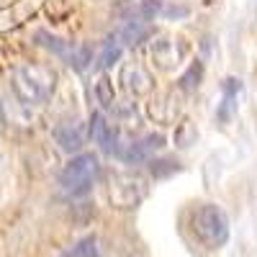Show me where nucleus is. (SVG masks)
<instances>
[{
  "label": "nucleus",
  "instance_id": "f257e3e1",
  "mask_svg": "<svg viewBox=\"0 0 257 257\" xmlns=\"http://www.w3.org/2000/svg\"><path fill=\"white\" fill-rule=\"evenodd\" d=\"M190 229L196 234V239L208 249H219L229 242V216L216 203H198L193 208Z\"/></svg>",
  "mask_w": 257,
  "mask_h": 257
},
{
  "label": "nucleus",
  "instance_id": "f03ea898",
  "mask_svg": "<svg viewBox=\"0 0 257 257\" xmlns=\"http://www.w3.org/2000/svg\"><path fill=\"white\" fill-rule=\"evenodd\" d=\"M54 90V72L44 64H24L13 72V93L21 103H47Z\"/></svg>",
  "mask_w": 257,
  "mask_h": 257
},
{
  "label": "nucleus",
  "instance_id": "7ed1b4c3",
  "mask_svg": "<svg viewBox=\"0 0 257 257\" xmlns=\"http://www.w3.org/2000/svg\"><path fill=\"white\" fill-rule=\"evenodd\" d=\"M98 175H100L98 157L90 155V152H82L64 165L62 175H59V185H62L64 193H70V196H85V193H90L93 185L98 183Z\"/></svg>",
  "mask_w": 257,
  "mask_h": 257
},
{
  "label": "nucleus",
  "instance_id": "20e7f679",
  "mask_svg": "<svg viewBox=\"0 0 257 257\" xmlns=\"http://www.w3.org/2000/svg\"><path fill=\"white\" fill-rule=\"evenodd\" d=\"M144 183L137 180V178H116L111 180V190L108 196L113 201V206L118 208H134L142 198H144Z\"/></svg>",
  "mask_w": 257,
  "mask_h": 257
},
{
  "label": "nucleus",
  "instance_id": "39448f33",
  "mask_svg": "<svg viewBox=\"0 0 257 257\" xmlns=\"http://www.w3.org/2000/svg\"><path fill=\"white\" fill-rule=\"evenodd\" d=\"M36 39H41V44H44L47 49H52L57 57H62L67 64H75V67H85V64H88V52L85 49H75L72 44H67V41H62L57 36H49L44 31H39Z\"/></svg>",
  "mask_w": 257,
  "mask_h": 257
},
{
  "label": "nucleus",
  "instance_id": "423d86ee",
  "mask_svg": "<svg viewBox=\"0 0 257 257\" xmlns=\"http://www.w3.org/2000/svg\"><path fill=\"white\" fill-rule=\"evenodd\" d=\"M160 147H162V137H147L137 144H126V149H118L116 157H121L123 162H142L144 157H149Z\"/></svg>",
  "mask_w": 257,
  "mask_h": 257
},
{
  "label": "nucleus",
  "instance_id": "0eeeda50",
  "mask_svg": "<svg viewBox=\"0 0 257 257\" xmlns=\"http://www.w3.org/2000/svg\"><path fill=\"white\" fill-rule=\"evenodd\" d=\"M90 137H93V142L95 144H100L105 152H116V134H113V128L105 123V118H103V113H95L93 116V121H90Z\"/></svg>",
  "mask_w": 257,
  "mask_h": 257
},
{
  "label": "nucleus",
  "instance_id": "6e6552de",
  "mask_svg": "<svg viewBox=\"0 0 257 257\" xmlns=\"http://www.w3.org/2000/svg\"><path fill=\"white\" fill-rule=\"evenodd\" d=\"M54 137L64 152H72V149L82 147V126L80 123H62V126H57Z\"/></svg>",
  "mask_w": 257,
  "mask_h": 257
},
{
  "label": "nucleus",
  "instance_id": "1a4fd4ad",
  "mask_svg": "<svg viewBox=\"0 0 257 257\" xmlns=\"http://www.w3.org/2000/svg\"><path fill=\"white\" fill-rule=\"evenodd\" d=\"M239 90H242V85H239V80H234V77H229V80L224 82V100H221V105H219V111H216L219 121H229L231 111L237 108V93H239Z\"/></svg>",
  "mask_w": 257,
  "mask_h": 257
},
{
  "label": "nucleus",
  "instance_id": "9d476101",
  "mask_svg": "<svg viewBox=\"0 0 257 257\" xmlns=\"http://www.w3.org/2000/svg\"><path fill=\"white\" fill-rule=\"evenodd\" d=\"M147 34H149V26L144 21H128L116 39L121 41V47H132V44H139L142 39H147Z\"/></svg>",
  "mask_w": 257,
  "mask_h": 257
},
{
  "label": "nucleus",
  "instance_id": "9b49d317",
  "mask_svg": "<svg viewBox=\"0 0 257 257\" xmlns=\"http://www.w3.org/2000/svg\"><path fill=\"white\" fill-rule=\"evenodd\" d=\"M121 52H123L121 41H118V39H111L108 44L103 47V54H100V67H103V70H108V67H111L113 62H118Z\"/></svg>",
  "mask_w": 257,
  "mask_h": 257
},
{
  "label": "nucleus",
  "instance_id": "f8f14e48",
  "mask_svg": "<svg viewBox=\"0 0 257 257\" xmlns=\"http://www.w3.org/2000/svg\"><path fill=\"white\" fill-rule=\"evenodd\" d=\"M64 257H98V249H95V237H88L82 239L77 247H72Z\"/></svg>",
  "mask_w": 257,
  "mask_h": 257
},
{
  "label": "nucleus",
  "instance_id": "ddd939ff",
  "mask_svg": "<svg viewBox=\"0 0 257 257\" xmlns=\"http://www.w3.org/2000/svg\"><path fill=\"white\" fill-rule=\"evenodd\" d=\"M201 75H203V64H201V62L190 64L188 75L183 77V88H185V90H193V88H198V82H201Z\"/></svg>",
  "mask_w": 257,
  "mask_h": 257
},
{
  "label": "nucleus",
  "instance_id": "4468645a",
  "mask_svg": "<svg viewBox=\"0 0 257 257\" xmlns=\"http://www.w3.org/2000/svg\"><path fill=\"white\" fill-rule=\"evenodd\" d=\"M98 98L103 103V108H108V105L113 103V95H111V85H108V77H103L98 82Z\"/></svg>",
  "mask_w": 257,
  "mask_h": 257
}]
</instances>
